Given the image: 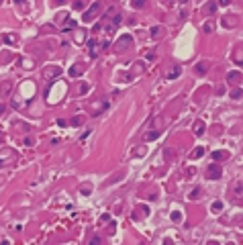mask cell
<instances>
[{"label": "cell", "mask_w": 243, "mask_h": 245, "mask_svg": "<svg viewBox=\"0 0 243 245\" xmlns=\"http://www.w3.org/2000/svg\"><path fill=\"white\" fill-rule=\"evenodd\" d=\"M145 4H147V0H131V6L133 8H143Z\"/></svg>", "instance_id": "obj_16"}, {"label": "cell", "mask_w": 243, "mask_h": 245, "mask_svg": "<svg viewBox=\"0 0 243 245\" xmlns=\"http://www.w3.org/2000/svg\"><path fill=\"white\" fill-rule=\"evenodd\" d=\"M0 166H2V161H0Z\"/></svg>", "instance_id": "obj_40"}, {"label": "cell", "mask_w": 243, "mask_h": 245, "mask_svg": "<svg viewBox=\"0 0 243 245\" xmlns=\"http://www.w3.org/2000/svg\"><path fill=\"white\" fill-rule=\"evenodd\" d=\"M135 72H137V74L143 72V63H141V61H137V63H135Z\"/></svg>", "instance_id": "obj_31"}, {"label": "cell", "mask_w": 243, "mask_h": 245, "mask_svg": "<svg viewBox=\"0 0 243 245\" xmlns=\"http://www.w3.org/2000/svg\"><path fill=\"white\" fill-rule=\"evenodd\" d=\"M72 29H76V21H74V18H70V21H67L66 25H63V33L72 31Z\"/></svg>", "instance_id": "obj_14"}, {"label": "cell", "mask_w": 243, "mask_h": 245, "mask_svg": "<svg viewBox=\"0 0 243 245\" xmlns=\"http://www.w3.org/2000/svg\"><path fill=\"white\" fill-rule=\"evenodd\" d=\"M131 45H133L131 35H121L117 41H115V49H117V51H125L127 47H131Z\"/></svg>", "instance_id": "obj_1"}, {"label": "cell", "mask_w": 243, "mask_h": 245, "mask_svg": "<svg viewBox=\"0 0 243 245\" xmlns=\"http://www.w3.org/2000/svg\"><path fill=\"white\" fill-rule=\"evenodd\" d=\"M225 92V86H217V94H223Z\"/></svg>", "instance_id": "obj_35"}, {"label": "cell", "mask_w": 243, "mask_h": 245, "mask_svg": "<svg viewBox=\"0 0 243 245\" xmlns=\"http://www.w3.org/2000/svg\"><path fill=\"white\" fill-rule=\"evenodd\" d=\"M98 10H100V0H96L92 6H90V10H86V12H84V17H82V18H84V23H90Z\"/></svg>", "instance_id": "obj_3"}, {"label": "cell", "mask_w": 243, "mask_h": 245, "mask_svg": "<svg viewBox=\"0 0 243 245\" xmlns=\"http://www.w3.org/2000/svg\"><path fill=\"white\" fill-rule=\"evenodd\" d=\"M204 155V147H196L192 153H190V160H198V157H202Z\"/></svg>", "instance_id": "obj_13"}, {"label": "cell", "mask_w": 243, "mask_h": 245, "mask_svg": "<svg viewBox=\"0 0 243 245\" xmlns=\"http://www.w3.org/2000/svg\"><path fill=\"white\" fill-rule=\"evenodd\" d=\"M159 35V27H151V37H157Z\"/></svg>", "instance_id": "obj_30"}, {"label": "cell", "mask_w": 243, "mask_h": 245, "mask_svg": "<svg viewBox=\"0 0 243 245\" xmlns=\"http://www.w3.org/2000/svg\"><path fill=\"white\" fill-rule=\"evenodd\" d=\"M74 8H78V10L84 8V2H80V0H78V2H74Z\"/></svg>", "instance_id": "obj_32"}, {"label": "cell", "mask_w": 243, "mask_h": 245, "mask_svg": "<svg viewBox=\"0 0 243 245\" xmlns=\"http://www.w3.org/2000/svg\"><path fill=\"white\" fill-rule=\"evenodd\" d=\"M178 76H180V66H174V68L168 72V76H166V78H168V80H174V78H178Z\"/></svg>", "instance_id": "obj_11"}, {"label": "cell", "mask_w": 243, "mask_h": 245, "mask_svg": "<svg viewBox=\"0 0 243 245\" xmlns=\"http://www.w3.org/2000/svg\"><path fill=\"white\" fill-rule=\"evenodd\" d=\"M82 69H84V68H82V66H80V63H76V66H72V68H70V76H80V74H82Z\"/></svg>", "instance_id": "obj_12"}, {"label": "cell", "mask_w": 243, "mask_h": 245, "mask_svg": "<svg viewBox=\"0 0 243 245\" xmlns=\"http://www.w3.org/2000/svg\"><path fill=\"white\" fill-rule=\"evenodd\" d=\"M204 31H206V33H212V31H215V23H212V21H206V23H204Z\"/></svg>", "instance_id": "obj_19"}, {"label": "cell", "mask_w": 243, "mask_h": 245, "mask_svg": "<svg viewBox=\"0 0 243 245\" xmlns=\"http://www.w3.org/2000/svg\"><path fill=\"white\" fill-rule=\"evenodd\" d=\"M90 192H92V186H90V184H84V186H80V194H82V196H88Z\"/></svg>", "instance_id": "obj_15"}, {"label": "cell", "mask_w": 243, "mask_h": 245, "mask_svg": "<svg viewBox=\"0 0 243 245\" xmlns=\"http://www.w3.org/2000/svg\"><path fill=\"white\" fill-rule=\"evenodd\" d=\"M212 211H215V212L223 211V202H221V200H215V202H212Z\"/></svg>", "instance_id": "obj_23"}, {"label": "cell", "mask_w": 243, "mask_h": 245, "mask_svg": "<svg viewBox=\"0 0 243 245\" xmlns=\"http://www.w3.org/2000/svg\"><path fill=\"white\" fill-rule=\"evenodd\" d=\"M231 2H233V0H219V4H221V6H227V4H231Z\"/></svg>", "instance_id": "obj_33"}, {"label": "cell", "mask_w": 243, "mask_h": 245, "mask_svg": "<svg viewBox=\"0 0 243 245\" xmlns=\"http://www.w3.org/2000/svg\"><path fill=\"white\" fill-rule=\"evenodd\" d=\"M227 80L233 82V84H239V82H241V72H237V69L229 72V74H227Z\"/></svg>", "instance_id": "obj_5"}, {"label": "cell", "mask_w": 243, "mask_h": 245, "mask_svg": "<svg viewBox=\"0 0 243 245\" xmlns=\"http://www.w3.org/2000/svg\"><path fill=\"white\" fill-rule=\"evenodd\" d=\"M206 15H210V12H215V10H217V2H209V4H206Z\"/></svg>", "instance_id": "obj_20"}, {"label": "cell", "mask_w": 243, "mask_h": 245, "mask_svg": "<svg viewBox=\"0 0 243 245\" xmlns=\"http://www.w3.org/2000/svg\"><path fill=\"white\" fill-rule=\"evenodd\" d=\"M143 153H145V149H143V147H139V149H135V155H143Z\"/></svg>", "instance_id": "obj_34"}, {"label": "cell", "mask_w": 243, "mask_h": 245, "mask_svg": "<svg viewBox=\"0 0 243 245\" xmlns=\"http://www.w3.org/2000/svg\"><path fill=\"white\" fill-rule=\"evenodd\" d=\"M180 2H182V4H184V2H188V0H180Z\"/></svg>", "instance_id": "obj_39"}, {"label": "cell", "mask_w": 243, "mask_h": 245, "mask_svg": "<svg viewBox=\"0 0 243 245\" xmlns=\"http://www.w3.org/2000/svg\"><path fill=\"white\" fill-rule=\"evenodd\" d=\"M10 90H12V82H4V84L0 86V98H2V96H6Z\"/></svg>", "instance_id": "obj_10"}, {"label": "cell", "mask_w": 243, "mask_h": 245, "mask_svg": "<svg viewBox=\"0 0 243 245\" xmlns=\"http://www.w3.org/2000/svg\"><path fill=\"white\" fill-rule=\"evenodd\" d=\"M159 137V131H151V133H145V141H153Z\"/></svg>", "instance_id": "obj_17"}, {"label": "cell", "mask_w": 243, "mask_h": 245, "mask_svg": "<svg viewBox=\"0 0 243 245\" xmlns=\"http://www.w3.org/2000/svg\"><path fill=\"white\" fill-rule=\"evenodd\" d=\"M0 2H2V0H0Z\"/></svg>", "instance_id": "obj_42"}, {"label": "cell", "mask_w": 243, "mask_h": 245, "mask_svg": "<svg viewBox=\"0 0 243 245\" xmlns=\"http://www.w3.org/2000/svg\"><path fill=\"white\" fill-rule=\"evenodd\" d=\"M166 2H168V0H166Z\"/></svg>", "instance_id": "obj_41"}, {"label": "cell", "mask_w": 243, "mask_h": 245, "mask_svg": "<svg viewBox=\"0 0 243 245\" xmlns=\"http://www.w3.org/2000/svg\"><path fill=\"white\" fill-rule=\"evenodd\" d=\"M86 92H88V86L84 84V86H82V88H80V94H86Z\"/></svg>", "instance_id": "obj_36"}, {"label": "cell", "mask_w": 243, "mask_h": 245, "mask_svg": "<svg viewBox=\"0 0 243 245\" xmlns=\"http://www.w3.org/2000/svg\"><path fill=\"white\" fill-rule=\"evenodd\" d=\"M2 39H4V41H6V43H17V37H15V35H8V33L4 35Z\"/></svg>", "instance_id": "obj_25"}, {"label": "cell", "mask_w": 243, "mask_h": 245, "mask_svg": "<svg viewBox=\"0 0 243 245\" xmlns=\"http://www.w3.org/2000/svg\"><path fill=\"white\" fill-rule=\"evenodd\" d=\"M4 110H6V106H4V104H0V117L4 114Z\"/></svg>", "instance_id": "obj_37"}, {"label": "cell", "mask_w": 243, "mask_h": 245, "mask_svg": "<svg viewBox=\"0 0 243 245\" xmlns=\"http://www.w3.org/2000/svg\"><path fill=\"white\" fill-rule=\"evenodd\" d=\"M182 219H184V217H182V212H178V211L172 212V221H174V223H180Z\"/></svg>", "instance_id": "obj_21"}, {"label": "cell", "mask_w": 243, "mask_h": 245, "mask_svg": "<svg viewBox=\"0 0 243 245\" xmlns=\"http://www.w3.org/2000/svg\"><path fill=\"white\" fill-rule=\"evenodd\" d=\"M90 243H92V245H100L102 239H100V237H92V239H90Z\"/></svg>", "instance_id": "obj_29"}, {"label": "cell", "mask_w": 243, "mask_h": 245, "mask_svg": "<svg viewBox=\"0 0 243 245\" xmlns=\"http://www.w3.org/2000/svg\"><path fill=\"white\" fill-rule=\"evenodd\" d=\"M188 198H190V200H196V198H200V188H196V190H192Z\"/></svg>", "instance_id": "obj_22"}, {"label": "cell", "mask_w": 243, "mask_h": 245, "mask_svg": "<svg viewBox=\"0 0 243 245\" xmlns=\"http://www.w3.org/2000/svg\"><path fill=\"white\" fill-rule=\"evenodd\" d=\"M229 160V151H212V161H223Z\"/></svg>", "instance_id": "obj_8"}, {"label": "cell", "mask_w": 243, "mask_h": 245, "mask_svg": "<svg viewBox=\"0 0 243 245\" xmlns=\"http://www.w3.org/2000/svg\"><path fill=\"white\" fill-rule=\"evenodd\" d=\"M23 68H33V61H31V59H23Z\"/></svg>", "instance_id": "obj_28"}, {"label": "cell", "mask_w": 243, "mask_h": 245, "mask_svg": "<svg viewBox=\"0 0 243 245\" xmlns=\"http://www.w3.org/2000/svg\"><path fill=\"white\" fill-rule=\"evenodd\" d=\"M76 41H78V43H84V41H86V31H82V33H76Z\"/></svg>", "instance_id": "obj_24"}, {"label": "cell", "mask_w": 243, "mask_h": 245, "mask_svg": "<svg viewBox=\"0 0 243 245\" xmlns=\"http://www.w3.org/2000/svg\"><path fill=\"white\" fill-rule=\"evenodd\" d=\"M233 188H235V196H237V198H241V196H243L241 194V180H237Z\"/></svg>", "instance_id": "obj_18"}, {"label": "cell", "mask_w": 243, "mask_h": 245, "mask_svg": "<svg viewBox=\"0 0 243 245\" xmlns=\"http://www.w3.org/2000/svg\"><path fill=\"white\" fill-rule=\"evenodd\" d=\"M231 98H233V100H239V98H241V90H239V88L233 90V92H231Z\"/></svg>", "instance_id": "obj_27"}, {"label": "cell", "mask_w": 243, "mask_h": 245, "mask_svg": "<svg viewBox=\"0 0 243 245\" xmlns=\"http://www.w3.org/2000/svg\"><path fill=\"white\" fill-rule=\"evenodd\" d=\"M59 74H61V68H59V66H51V68L45 69V78H47V80H53V78H57Z\"/></svg>", "instance_id": "obj_4"}, {"label": "cell", "mask_w": 243, "mask_h": 245, "mask_svg": "<svg viewBox=\"0 0 243 245\" xmlns=\"http://www.w3.org/2000/svg\"><path fill=\"white\" fill-rule=\"evenodd\" d=\"M221 174H223V169H221V166H219V163H210L209 169H206V176H209V180H219V178H221Z\"/></svg>", "instance_id": "obj_2"}, {"label": "cell", "mask_w": 243, "mask_h": 245, "mask_svg": "<svg viewBox=\"0 0 243 245\" xmlns=\"http://www.w3.org/2000/svg\"><path fill=\"white\" fill-rule=\"evenodd\" d=\"M82 123H84V117H80V114L72 118V125H82Z\"/></svg>", "instance_id": "obj_26"}, {"label": "cell", "mask_w": 243, "mask_h": 245, "mask_svg": "<svg viewBox=\"0 0 243 245\" xmlns=\"http://www.w3.org/2000/svg\"><path fill=\"white\" fill-rule=\"evenodd\" d=\"M23 2H25V0H15V4H23Z\"/></svg>", "instance_id": "obj_38"}, {"label": "cell", "mask_w": 243, "mask_h": 245, "mask_svg": "<svg viewBox=\"0 0 243 245\" xmlns=\"http://www.w3.org/2000/svg\"><path fill=\"white\" fill-rule=\"evenodd\" d=\"M206 72H209V63H206V61H200V63L194 68V74H198V76H204Z\"/></svg>", "instance_id": "obj_6"}, {"label": "cell", "mask_w": 243, "mask_h": 245, "mask_svg": "<svg viewBox=\"0 0 243 245\" xmlns=\"http://www.w3.org/2000/svg\"><path fill=\"white\" fill-rule=\"evenodd\" d=\"M8 157H15V151L10 149V147H4L2 151H0V161H4V160H8Z\"/></svg>", "instance_id": "obj_9"}, {"label": "cell", "mask_w": 243, "mask_h": 245, "mask_svg": "<svg viewBox=\"0 0 243 245\" xmlns=\"http://www.w3.org/2000/svg\"><path fill=\"white\" fill-rule=\"evenodd\" d=\"M192 131H194V135H198V137H200L202 133H204V123H202V121H194Z\"/></svg>", "instance_id": "obj_7"}]
</instances>
